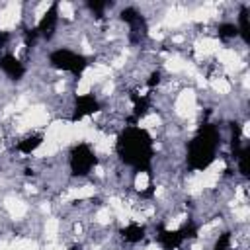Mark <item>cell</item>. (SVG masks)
Listing matches in <instances>:
<instances>
[{
	"label": "cell",
	"mask_w": 250,
	"mask_h": 250,
	"mask_svg": "<svg viewBox=\"0 0 250 250\" xmlns=\"http://www.w3.org/2000/svg\"><path fill=\"white\" fill-rule=\"evenodd\" d=\"M150 188V176L146 170H139L135 176H133V193H146Z\"/></svg>",
	"instance_id": "6da1fadb"
}]
</instances>
